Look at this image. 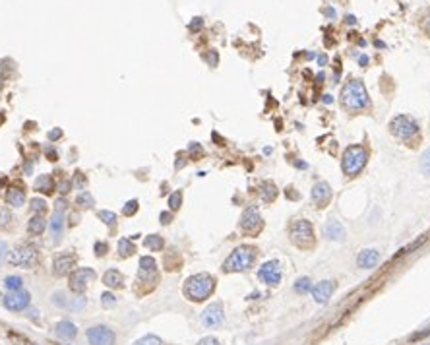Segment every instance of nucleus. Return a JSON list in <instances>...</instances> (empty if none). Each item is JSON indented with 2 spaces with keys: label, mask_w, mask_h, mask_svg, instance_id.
I'll return each instance as SVG.
<instances>
[{
  "label": "nucleus",
  "mask_w": 430,
  "mask_h": 345,
  "mask_svg": "<svg viewBox=\"0 0 430 345\" xmlns=\"http://www.w3.org/2000/svg\"><path fill=\"white\" fill-rule=\"evenodd\" d=\"M289 235H291V240H293L297 247H301V249L312 247L314 229H312V223L308 219H294L289 225Z\"/></svg>",
  "instance_id": "obj_5"
},
{
  "label": "nucleus",
  "mask_w": 430,
  "mask_h": 345,
  "mask_svg": "<svg viewBox=\"0 0 430 345\" xmlns=\"http://www.w3.org/2000/svg\"><path fill=\"white\" fill-rule=\"evenodd\" d=\"M225 320V310H223V303L215 301L209 307H205V310L202 312V324L205 328H217L223 324Z\"/></svg>",
  "instance_id": "obj_8"
},
{
  "label": "nucleus",
  "mask_w": 430,
  "mask_h": 345,
  "mask_svg": "<svg viewBox=\"0 0 430 345\" xmlns=\"http://www.w3.org/2000/svg\"><path fill=\"white\" fill-rule=\"evenodd\" d=\"M103 283L111 289H118L124 285V276L118 269H109V272H105V276H103Z\"/></svg>",
  "instance_id": "obj_21"
},
{
  "label": "nucleus",
  "mask_w": 430,
  "mask_h": 345,
  "mask_svg": "<svg viewBox=\"0 0 430 345\" xmlns=\"http://www.w3.org/2000/svg\"><path fill=\"white\" fill-rule=\"evenodd\" d=\"M258 250L252 244H243L231 252V256L223 262V272H248L254 266Z\"/></svg>",
  "instance_id": "obj_3"
},
{
  "label": "nucleus",
  "mask_w": 430,
  "mask_h": 345,
  "mask_svg": "<svg viewBox=\"0 0 430 345\" xmlns=\"http://www.w3.org/2000/svg\"><path fill=\"white\" fill-rule=\"evenodd\" d=\"M134 345H163V341H161V337L153 336V334H149V336H144L140 337Z\"/></svg>",
  "instance_id": "obj_34"
},
{
  "label": "nucleus",
  "mask_w": 430,
  "mask_h": 345,
  "mask_svg": "<svg viewBox=\"0 0 430 345\" xmlns=\"http://www.w3.org/2000/svg\"><path fill=\"white\" fill-rule=\"evenodd\" d=\"M118 252H120L122 258H126V256H132L136 252V247H134V242L130 239H120V242H118Z\"/></svg>",
  "instance_id": "obj_27"
},
{
  "label": "nucleus",
  "mask_w": 430,
  "mask_h": 345,
  "mask_svg": "<svg viewBox=\"0 0 430 345\" xmlns=\"http://www.w3.org/2000/svg\"><path fill=\"white\" fill-rule=\"evenodd\" d=\"M262 227V217H260V211L256 206H250L246 208L243 217H240V229L246 231V233H254Z\"/></svg>",
  "instance_id": "obj_13"
},
{
  "label": "nucleus",
  "mask_w": 430,
  "mask_h": 345,
  "mask_svg": "<svg viewBox=\"0 0 430 345\" xmlns=\"http://www.w3.org/2000/svg\"><path fill=\"white\" fill-rule=\"evenodd\" d=\"M316 60H318V64H320V66H324V64H328V57H326V55H320V57L316 58Z\"/></svg>",
  "instance_id": "obj_48"
},
{
  "label": "nucleus",
  "mask_w": 430,
  "mask_h": 345,
  "mask_svg": "<svg viewBox=\"0 0 430 345\" xmlns=\"http://www.w3.org/2000/svg\"><path fill=\"white\" fill-rule=\"evenodd\" d=\"M45 227H47V219H45L43 215H35V217H31L30 223H28V231H30L31 235H41V233L45 231Z\"/></svg>",
  "instance_id": "obj_24"
},
{
  "label": "nucleus",
  "mask_w": 430,
  "mask_h": 345,
  "mask_svg": "<svg viewBox=\"0 0 430 345\" xmlns=\"http://www.w3.org/2000/svg\"><path fill=\"white\" fill-rule=\"evenodd\" d=\"M49 229L52 233V239L55 240H59L62 237V233H64V202L62 200L57 202V210H55L52 217H50Z\"/></svg>",
  "instance_id": "obj_14"
},
{
  "label": "nucleus",
  "mask_w": 430,
  "mask_h": 345,
  "mask_svg": "<svg viewBox=\"0 0 430 345\" xmlns=\"http://www.w3.org/2000/svg\"><path fill=\"white\" fill-rule=\"evenodd\" d=\"M198 345H221L219 343V341H217V339H215V337H204V339H200V341H198Z\"/></svg>",
  "instance_id": "obj_43"
},
{
  "label": "nucleus",
  "mask_w": 430,
  "mask_h": 345,
  "mask_svg": "<svg viewBox=\"0 0 430 345\" xmlns=\"http://www.w3.org/2000/svg\"><path fill=\"white\" fill-rule=\"evenodd\" d=\"M420 172H422L424 177H430V147L422 154V157H420Z\"/></svg>",
  "instance_id": "obj_32"
},
{
  "label": "nucleus",
  "mask_w": 430,
  "mask_h": 345,
  "mask_svg": "<svg viewBox=\"0 0 430 345\" xmlns=\"http://www.w3.org/2000/svg\"><path fill=\"white\" fill-rule=\"evenodd\" d=\"M101 305L105 308L115 307V305H117V297H115L113 293H103V295H101Z\"/></svg>",
  "instance_id": "obj_37"
},
{
  "label": "nucleus",
  "mask_w": 430,
  "mask_h": 345,
  "mask_svg": "<svg viewBox=\"0 0 430 345\" xmlns=\"http://www.w3.org/2000/svg\"><path fill=\"white\" fill-rule=\"evenodd\" d=\"M52 268H55V274H57V276H68V274H72L74 268H76V256L70 254V252H62V254H59V256L55 258Z\"/></svg>",
  "instance_id": "obj_15"
},
{
  "label": "nucleus",
  "mask_w": 430,
  "mask_h": 345,
  "mask_svg": "<svg viewBox=\"0 0 430 345\" xmlns=\"http://www.w3.org/2000/svg\"><path fill=\"white\" fill-rule=\"evenodd\" d=\"M10 221H12L10 210H8V208H4V206H0V227H6Z\"/></svg>",
  "instance_id": "obj_38"
},
{
  "label": "nucleus",
  "mask_w": 430,
  "mask_h": 345,
  "mask_svg": "<svg viewBox=\"0 0 430 345\" xmlns=\"http://www.w3.org/2000/svg\"><path fill=\"white\" fill-rule=\"evenodd\" d=\"M324 237L328 240H335V242H343L345 240V227L337 219H330L324 225Z\"/></svg>",
  "instance_id": "obj_19"
},
{
  "label": "nucleus",
  "mask_w": 430,
  "mask_h": 345,
  "mask_svg": "<svg viewBox=\"0 0 430 345\" xmlns=\"http://www.w3.org/2000/svg\"><path fill=\"white\" fill-rule=\"evenodd\" d=\"M171 219H173V215L169 213V211H165V213H161V223H171Z\"/></svg>",
  "instance_id": "obj_47"
},
{
  "label": "nucleus",
  "mask_w": 430,
  "mask_h": 345,
  "mask_svg": "<svg viewBox=\"0 0 430 345\" xmlns=\"http://www.w3.org/2000/svg\"><path fill=\"white\" fill-rule=\"evenodd\" d=\"M138 278L144 281H153L157 278V264L151 256H142L140 258V274Z\"/></svg>",
  "instance_id": "obj_20"
},
{
  "label": "nucleus",
  "mask_w": 430,
  "mask_h": 345,
  "mask_svg": "<svg viewBox=\"0 0 430 345\" xmlns=\"http://www.w3.org/2000/svg\"><path fill=\"white\" fill-rule=\"evenodd\" d=\"M200 26H202V19H200V18H196V21H192V26H190V28L194 29V28H200Z\"/></svg>",
  "instance_id": "obj_51"
},
{
  "label": "nucleus",
  "mask_w": 430,
  "mask_h": 345,
  "mask_svg": "<svg viewBox=\"0 0 430 345\" xmlns=\"http://www.w3.org/2000/svg\"><path fill=\"white\" fill-rule=\"evenodd\" d=\"M310 289H312V281H310V278L297 279V283H294V291H297V293H306V291H310Z\"/></svg>",
  "instance_id": "obj_31"
},
{
  "label": "nucleus",
  "mask_w": 430,
  "mask_h": 345,
  "mask_svg": "<svg viewBox=\"0 0 430 345\" xmlns=\"http://www.w3.org/2000/svg\"><path fill=\"white\" fill-rule=\"evenodd\" d=\"M422 28H424V31L430 35V10L424 14V18H422Z\"/></svg>",
  "instance_id": "obj_44"
},
{
  "label": "nucleus",
  "mask_w": 430,
  "mask_h": 345,
  "mask_svg": "<svg viewBox=\"0 0 430 345\" xmlns=\"http://www.w3.org/2000/svg\"><path fill=\"white\" fill-rule=\"evenodd\" d=\"M380 262V252L376 249H364L357 256V266L362 269H370Z\"/></svg>",
  "instance_id": "obj_18"
},
{
  "label": "nucleus",
  "mask_w": 430,
  "mask_h": 345,
  "mask_svg": "<svg viewBox=\"0 0 430 345\" xmlns=\"http://www.w3.org/2000/svg\"><path fill=\"white\" fill-rule=\"evenodd\" d=\"M21 285H23V279L20 276H8V278L4 279V287L8 289V291H20Z\"/></svg>",
  "instance_id": "obj_29"
},
{
  "label": "nucleus",
  "mask_w": 430,
  "mask_h": 345,
  "mask_svg": "<svg viewBox=\"0 0 430 345\" xmlns=\"http://www.w3.org/2000/svg\"><path fill=\"white\" fill-rule=\"evenodd\" d=\"M424 345H430V343H424Z\"/></svg>",
  "instance_id": "obj_54"
},
{
  "label": "nucleus",
  "mask_w": 430,
  "mask_h": 345,
  "mask_svg": "<svg viewBox=\"0 0 430 345\" xmlns=\"http://www.w3.org/2000/svg\"><path fill=\"white\" fill-rule=\"evenodd\" d=\"M35 190L50 194V192L55 190V182H52V179H50L49 175H43V177H39L37 182H35Z\"/></svg>",
  "instance_id": "obj_25"
},
{
  "label": "nucleus",
  "mask_w": 430,
  "mask_h": 345,
  "mask_svg": "<svg viewBox=\"0 0 430 345\" xmlns=\"http://www.w3.org/2000/svg\"><path fill=\"white\" fill-rule=\"evenodd\" d=\"M368 163V150L364 145H349L343 152L341 169L347 177H357Z\"/></svg>",
  "instance_id": "obj_4"
},
{
  "label": "nucleus",
  "mask_w": 430,
  "mask_h": 345,
  "mask_svg": "<svg viewBox=\"0 0 430 345\" xmlns=\"http://www.w3.org/2000/svg\"><path fill=\"white\" fill-rule=\"evenodd\" d=\"M424 336H430V328H426V330H422V332H419V334H415V336H411V339L415 341V339H420V337Z\"/></svg>",
  "instance_id": "obj_45"
},
{
  "label": "nucleus",
  "mask_w": 430,
  "mask_h": 345,
  "mask_svg": "<svg viewBox=\"0 0 430 345\" xmlns=\"http://www.w3.org/2000/svg\"><path fill=\"white\" fill-rule=\"evenodd\" d=\"M215 289V278L209 274H196L184 281V295L188 301H205L213 293Z\"/></svg>",
  "instance_id": "obj_2"
},
{
  "label": "nucleus",
  "mask_w": 430,
  "mask_h": 345,
  "mask_svg": "<svg viewBox=\"0 0 430 345\" xmlns=\"http://www.w3.org/2000/svg\"><path fill=\"white\" fill-rule=\"evenodd\" d=\"M341 105L349 113H359L362 109H368L370 99H368V91H366L362 82L353 80L349 84H345L341 91Z\"/></svg>",
  "instance_id": "obj_1"
},
{
  "label": "nucleus",
  "mask_w": 430,
  "mask_h": 345,
  "mask_svg": "<svg viewBox=\"0 0 430 345\" xmlns=\"http://www.w3.org/2000/svg\"><path fill=\"white\" fill-rule=\"evenodd\" d=\"M6 202L10 206H14V208H20V206H23V202H25V194L20 188H10L8 194H6Z\"/></svg>",
  "instance_id": "obj_23"
},
{
  "label": "nucleus",
  "mask_w": 430,
  "mask_h": 345,
  "mask_svg": "<svg viewBox=\"0 0 430 345\" xmlns=\"http://www.w3.org/2000/svg\"><path fill=\"white\" fill-rule=\"evenodd\" d=\"M390 132L397 140L409 142L411 138H415V136L419 134V125H417L415 118H411L407 115H399L390 122Z\"/></svg>",
  "instance_id": "obj_6"
},
{
  "label": "nucleus",
  "mask_w": 430,
  "mask_h": 345,
  "mask_svg": "<svg viewBox=\"0 0 430 345\" xmlns=\"http://www.w3.org/2000/svg\"><path fill=\"white\" fill-rule=\"evenodd\" d=\"M52 305L59 308H68V305H70L68 295H66L64 291H57V293L52 295Z\"/></svg>",
  "instance_id": "obj_30"
},
{
  "label": "nucleus",
  "mask_w": 430,
  "mask_h": 345,
  "mask_svg": "<svg viewBox=\"0 0 430 345\" xmlns=\"http://www.w3.org/2000/svg\"><path fill=\"white\" fill-rule=\"evenodd\" d=\"M57 336L62 337V339H74L78 336V328L74 326L72 322H68V320H62V322L57 324Z\"/></svg>",
  "instance_id": "obj_22"
},
{
  "label": "nucleus",
  "mask_w": 430,
  "mask_h": 345,
  "mask_svg": "<svg viewBox=\"0 0 430 345\" xmlns=\"http://www.w3.org/2000/svg\"><path fill=\"white\" fill-rule=\"evenodd\" d=\"M10 264L20 268H31L37 264V249L31 244H20L18 249L10 252Z\"/></svg>",
  "instance_id": "obj_7"
},
{
  "label": "nucleus",
  "mask_w": 430,
  "mask_h": 345,
  "mask_svg": "<svg viewBox=\"0 0 430 345\" xmlns=\"http://www.w3.org/2000/svg\"><path fill=\"white\" fill-rule=\"evenodd\" d=\"M31 303V295L28 291H12L8 297H4V307L12 310V312H20L23 308H28V305Z\"/></svg>",
  "instance_id": "obj_12"
},
{
  "label": "nucleus",
  "mask_w": 430,
  "mask_h": 345,
  "mask_svg": "<svg viewBox=\"0 0 430 345\" xmlns=\"http://www.w3.org/2000/svg\"><path fill=\"white\" fill-rule=\"evenodd\" d=\"M86 303H88V301L79 295V297H76V299H70L68 308H70V310H82V308L86 307Z\"/></svg>",
  "instance_id": "obj_40"
},
{
  "label": "nucleus",
  "mask_w": 430,
  "mask_h": 345,
  "mask_svg": "<svg viewBox=\"0 0 430 345\" xmlns=\"http://www.w3.org/2000/svg\"><path fill=\"white\" fill-rule=\"evenodd\" d=\"M93 279H95V272L91 268L74 269V272L70 274V289H72L74 293L82 295V293L86 291V287H88V283L89 281H93Z\"/></svg>",
  "instance_id": "obj_9"
},
{
  "label": "nucleus",
  "mask_w": 430,
  "mask_h": 345,
  "mask_svg": "<svg viewBox=\"0 0 430 345\" xmlns=\"http://www.w3.org/2000/svg\"><path fill=\"white\" fill-rule=\"evenodd\" d=\"M6 254H8V242L0 240V264L4 262V258H6Z\"/></svg>",
  "instance_id": "obj_42"
},
{
  "label": "nucleus",
  "mask_w": 430,
  "mask_h": 345,
  "mask_svg": "<svg viewBox=\"0 0 430 345\" xmlns=\"http://www.w3.org/2000/svg\"><path fill=\"white\" fill-rule=\"evenodd\" d=\"M333 289H335V283L330 281V279H324V281H320V283L312 285L310 291H312V297L318 305H326V303L330 301V297H332Z\"/></svg>",
  "instance_id": "obj_16"
},
{
  "label": "nucleus",
  "mask_w": 430,
  "mask_h": 345,
  "mask_svg": "<svg viewBox=\"0 0 430 345\" xmlns=\"http://www.w3.org/2000/svg\"><path fill=\"white\" fill-rule=\"evenodd\" d=\"M49 136H50V140H57V138H60V136H62V132H60V130H52Z\"/></svg>",
  "instance_id": "obj_49"
},
{
  "label": "nucleus",
  "mask_w": 430,
  "mask_h": 345,
  "mask_svg": "<svg viewBox=\"0 0 430 345\" xmlns=\"http://www.w3.org/2000/svg\"><path fill=\"white\" fill-rule=\"evenodd\" d=\"M366 62H368V57H361V64H362V66H364Z\"/></svg>",
  "instance_id": "obj_53"
},
{
  "label": "nucleus",
  "mask_w": 430,
  "mask_h": 345,
  "mask_svg": "<svg viewBox=\"0 0 430 345\" xmlns=\"http://www.w3.org/2000/svg\"><path fill=\"white\" fill-rule=\"evenodd\" d=\"M68 188H70V182H64V184H60V192H62V194H66V192H68Z\"/></svg>",
  "instance_id": "obj_50"
},
{
  "label": "nucleus",
  "mask_w": 430,
  "mask_h": 345,
  "mask_svg": "<svg viewBox=\"0 0 430 345\" xmlns=\"http://www.w3.org/2000/svg\"><path fill=\"white\" fill-rule=\"evenodd\" d=\"M76 204H78V206H84V208H91V206H93V196H91L89 192L82 190V194H78V198H76Z\"/></svg>",
  "instance_id": "obj_33"
},
{
  "label": "nucleus",
  "mask_w": 430,
  "mask_h": 345,
  "mask_svg": "<svg viewBox=\"0 0 430 345\" xmlns=\"http://www.w3.org/2000/svg\"><path fill=\"white\" fill-rule=\"evenodd\" d=\"M180 204H182V192L176 190L171 194V198H169V206H171V210H178L180 208Z\"/></svg>",
  "instance_id": "obj_36"
},
{
  "label": "nucleus",
  "mask_w": 430,
  "mask_h": 345,
  "mask_svg": "<svg viewBox=\"0 0 430 345\" xmlns=\"http://www.w3.org/2000/svg\"><path fill=\"white\" fill-rule=\"evenodd\" d=\"M88 341L91 345H115V334L107 326H93L88 330Z\"/></svg>",
  "instance_id": "obj_11"
},
{
  "label": "nucleus",
  "mask_w": 430,
  "mask_h": 345,
  "mask_svg": "<svg viewBox=\"0 0 430 345\" xmlns=\"http://www.w3.org/2000/svg\"><path fill=\"white\" fill-rule=\"evenodd\" d=\"M95 250H97V256H103V254H105V250H107V244L97 242V244H95Z\"/></svg>",
  "instance_id": "obj_46"
},
{
  "label": "nucleus",
  "mask_w": 430,
  "mask_h": 345,
  "mask_svg": "<svg viewBox=\"0 0 430 345\" xmlns=\"http://www.w3.org/2000/svg\"><path fill=\"white\" fill-rule=\"evenodd\" d=\"M312 200L318 208H326L328 202L332 200V188L328 182H318L312 188Z\"/></svg>",
  "instance_id": "obj_17"
},
{
  "label": "nucleus",
  "mask_w": 430,
  "mask_h": 345,
  "mask_svg": "<svg viewBox=\"0 0 430 345\" xmlns=\"http://www.w3.org/2000/svg\"><path fill=\"white\" fill-rule=\"evenodd\" d=\"M0 86H2V84H0Z\"/></svg>",
  "instance_id": "obj_55"
},
{
  "label": "nucleus",
  "mask_w": 430,
  "mask_h": 345,
  "mask_svg": "<svg viewBox=\"0 0 430 345\" xmlns=\"http://www.w3.org/2000/svg\"><path fill=\"white\" fill-rule=\"evenodd\" d=\"M260 196H262V200L264 202L275 200V196H277V188H275L274 182H264V184H262V192H260Z\"/></svg>",
  "instance_id": "obj_26"
},
{
  "label": "nucleus",
  "mask_w": 430,
  "mask_h": 345,
  "mask_svg": "<svg viewBox=\"0 0 430 345\" xmlns=\"http://www.w3.org/2000/svg\"><path fill=\"white\" fill-rule=\"evenodd\" d=\"M138 211V200H130L124 206V215H134Z\"/></svg>",
  "instance_id": "obj_41"
},
{
  "label": "nucleus",
  "mask_w": 430,
  "mask_h": 345,
  "mask_svg": "<svg viewBox=\"0 0 430 345\" xmlns=\"http://www.w3.org/2000/svg\"><path fill=\"white\" fill-rule=\"evenodd\" d=\"M45 210H47V202L45 200H41V198H33V200H31V211H33V213L41 215Z\"/></svg>",
  "instance_id": "obj_35"
},
{
  "label": "nucleus",
  "mask_w": 430,
  "mask_h": 345,
  "mask_svg": "<svg viewBox=\"0 0 430 345\" xmlns=\"http://www.w3.org/2000/svg\"><path fill=\"white\" fill-rule=\"evenodd\" d=\"M258 276H260V279L264 281L265 285H279V281H281V264L277 260H270L258 269Z\"/></svg>",
  "instance_id": "obj_10"
},
{
  "label": "nucleus",
  "mask_w": 430,
  "mask_h": 345,
  "mask_svg": "<svg viewBox=\"0 0 430 345\" xmlns=\"http://www.w3.org/2000/svg\"><path fill=\"white\" fill-rule=\"evenodd\" d=\"M324 103H332V95H324Z\"/></svg>",
  "instance_id": "obj_52"
},
{
  "label": "nucleus",
  "mask_w": 430,
  "mask_h": 345,
  "mask_svg": "<svg viewBox=\"0 0 430 345\" xmlns=\"http://www.w3.org/2000/svg\"><path fill=\"white\" fill-rule=\"evenodd\" d=\"M144 244H146V249L149 250H161L163 249V237H159V235H149L146 240H144Z\"/></svg>",
  "instance_id": "obj_28"
},
{
  "label": "nucleus",
  "mask_w": 430,
  "mask_h": 345,
  "mask_svg": "<svg viewBox=\"0 0 430 345\" xmlns=\"http://www.w3.org/2000/svg\"><path fill=\"white\" fill-rule=\"evenodd\" d=\"M99 217L103 219V223H107V225H115L117 223V215L113 211H107V210L99 211Z\"/></svg>",
  "instance_id": "obj_39"
}]
</instances>
